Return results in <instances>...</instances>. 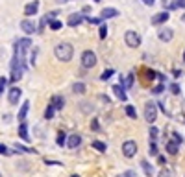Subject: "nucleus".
I'll list each match as a JSON object with an SVG mask.
<instances>
[{
  "instance_id": "nucleus-1",
  "label": "nucleus",
  "mask_w": 185,
  "mask_h": 177,
  "mask_svg": "<svg viewBox=\"0 0 185 177\" xmlns=\"http://www.w3.org/2000/svg\"><path fill=\"white\" fill-rule=\"evenodd\" d=\"M54 54H56V57L59 59V61H63V63H67V61H70L72 59V54H74V48L69 44V42H59L56 48H54Z\"/></svg>"
},
{
  "instance_id": "nucleus-2",
  "label": "nucleus",
  "mask_w": 185,
  "mask_h": 177,
  "mask_svg": "<svg viewBox=\"0 0 185 177\" xmlns=\"http://www.w3.org/2000/svg\"><path fill=\"white\" fill-rule=\"evenodd\" d=\"M22 57L20 55H13V61H11V81H19L22 78V72H24V65H22Z\"/></svg>"
},
{
  "instance_id": "nucleus-3",
  "label": "nucleus",
  "mask_w": 185,
  "mask_h": 177,
  "mask_svg": "<svg viewBox=\"0 0 185 177\" xmlns=\"http://www.w3.org/2000/svg\"><path fill=\"white\" fill-rule=\"evenodd\" d=\"M156 118H158V105L152 103V102H148V103L145 105V120H146L148 124H154Z\"/></svg>"
},
{
  "instance_id": "nucleus-4",
  "label": "nucleus",
  "mask_w": 185,
  "mask_h": 177,
  "mask_svg": "<svg viewBox=\"0 0 185 177\" xmlns=\"http://www.w3.org/2000/svg\"><path fill=\"white\" fill-rule=\"evenodd\" d=\"M124 41H126V44L130 46V48H137L139 44H141V35L137 33V31H126V35H124Z\"/></svg>"
},
{
  "instance_id": "nucleus-5",
  "label": "nucleus",
  "mask_w": 185,
  "mask_h": 177,
  "mask_svg": "<svg viewBox=\"0 0 185 177\" xmlns=\"http://www.w3.org/2000/svg\"><path fill=\"white\" fill-rule=\"evenodd\" d=\"M82 65H83L85 68H93V66L96 65V55H95V52L85 50V52L82 54Z\"/></svg>"
},
{
  "instance_id": "nucleus-6",
  "label": "nucleus",
  "mask_w": 185,
  "mask_h": 177,
  "mask_svg": "<svg viewBox=\"0 0 185 177\" xmlns=\"http://www.w3.org/2000/svg\"><path fill=\"white\" fill-rule=\"evenodd\" d=\"M30 46H32V41H30V39H19V41L15 42V54L22 57Z\"/></svg>"
},
{
  "instance_id": "nucleus-7",
  "label": "nucleus",
  "mask_w": 185,
  "mask_h": 177,
  "mask_svg": "<svg viewBox=\"0 0 185 177\" xmlns=\"http://www.w3.org/2000/svg\"><path fill=\"white\" fill-rule=\"evenodd\" d=\"M122 153H124V157L132 159V157L137 153V142H133V140H126V142L122 144Z\"/></svg>"
},
{
  "instance_id": "nucleus-8",
  "label": "nucleus",
  "mask_w": 185,
  "mask_h": 177,
  "mask_svg": "<svg viewBox=\"0 0 185 177\" xmlns=\"http://www.w3.org/2000/svg\"><path fill=\"white\" fill-rule=\"evenodd\" d=\"M20 96H22V91H20L19 87H13V89H9V92H7V100H9L11 105H17L19 100H20Z\"/></svg>"
},
{
  "instance_id": "nucleus-9",
  "label": "nucleus",
  "mask_w": 185,
  "mask_h": 177,
  "mask_svg": "<svg viewBox=\"0 0 185 177\" xmlns=\"http://www.w3.org/2000/svg\"><path fill=\"white\" fill-rule=\"evenodd\" d=\"M169 11L165 9V11H161V13H158V15H154L152 17V26H159V24H163V22H167L169 20Z\"/></svg>"
},
{
  "instance_id": "nucleus-10",
  "label": "nucleus",
  "mask_w": 185,
  "mask_h": 177,
  "mask_svg": "<svg viewBox=\"0 0 185 177\" xmlns=\"http://www.w3.org/2000/svg\"><path fill=\"white\" fill-rule=\"evenodd\" d=\"M20 28H22V31H24V33H28V35L37 31V26H35L32 20H28V18H24V20L20 22Z\"/></svg>"
},
{
  "instance_id": "nucleus-11",
  "label": "nucleus",
  "mask_w": 185,
  "mask_h": 177,
  "mask_svg": "<svg viewBox=\"0 0 185 177\" xmlns=\"http://www.w3.org/2000/svg\"><path fill=\"white\" fill-rule=\"evenodd\" d=\"M37 11H39V2H37V0H33V2H30V4H26V7H24V15H28V17L35 15Z\"/></svg>"
},
{
  "instance_id": "nucleus-12",
  "label": "nucleus",
  "mask_w": 185,
  "mask_h": 177,
  "mask_svg": "<svg viewBox=\"0 0 185 177\" xmlns=\"http://www.w3.org/2000/svg\"><path fill=\"white\" fill-rule=\"evenodd\" d=\"M117 15H119L117 9H113V7H104L102 13H100V18L106 20V18H111V17H117Z\"/></svg>"
},
{
  "instance_id": "nucleus-13",
  "label": "nucleus",
  "mask_w": 185,
  "mask_h": 177,
  "mask_svg": "<svg viewBox=\"0 0 185 177\" xmlns=\"http://www.w3.org/2000/svg\"><path fill=\"white\" fill-rule=\"evenodd\" d=\"M83 18H85V17H83L82 13H72V15L69 17V20H67V22H69V26H78V24H82V20H83Z\"/></svg>"
},
{
  "instance_id": "nucleus-14",
  "label": "nucleus",
  "mask_w": 185,
  "mask_h": 177,
  "mask_svg": "<svg viewBox=\"0 0 185 177\" xmlns=\"http://www.w3.org/2000/svg\"><path fill=\"white\" fill-rule=\"evenodd\" d=\"M80 144H82V137H80V135H70V137L67 139V146H69V148H72V150H74V148H78Z\"/></svg>"
},
{
  "instance_id": "nucleus-15",
  "label": "nucleus",
  "mask_w": 185,
  "mask_h": 177,
  "mask_svg": "<svg viewBox=\"0 0 185 177\" xmlns=\"http://www.w3.org/2000/svg\"><path fill=\"white\" fill-rule=\"evenodd\" d=\"M172 33H174V31H172L170 28H167V30H161V31L158 33V37H159L163 42H169V41H172Z\"/></svg>"
},
{
  "instance_id": "nucleus-16",
  "label": "nucleus",
  "mask_w": 185,
  "mask_h": 177,
  "mask_svg": "<svg viewBox=\"0 0 185 177\" xmlns=\"http://www.w3.org/2000/svg\"><path fill=\"white\" fill-rule=\"evenodd\" d=\"M113 92H115V96H117L119 100L126 102V98H128V96H126V91H124V87H122V85H115V87H113Z\"/></svg>"
},
{
  "instance_id": "nucleus-17",
  "label": "nucleus",
  "mask_w": 185,
  "mask_h": 177,
  "mask_svg": "<svg viewBox=\"0 0 185 177\" xmlns=\"http://www.w3.org/2000/svg\"><path fill=\"white\" fill-rule=\"evenodd\" d=\"M19 137H20L22 140H26V142L30 140V137H28V126H26V122H24V120H22V122H20V126H19Z\"/></svg>"
},
{
  "instance_id": "nucleus-18",
  "label": "nucleus",
  "mask_w": 185,
  "mask_h": 177,
  "mask_svg": "<svg viewBox=\"0 0 185 177\" xmlns=\"http://www.w3.org/2000/svg\"><path fill=\"white\" fill-rule=\"evenodd\" d=\"M28 111H30V102H24V103H22V107H20V111H19V120H20V122L26 118Z\"/></svg>"
},
{
  "instance_id": "nucleus-19",
  "label": "nucleus",
  "mask_w": 185,
  "mask_h": 177,
  "mask_svg": "<svg viewBox=\"0 0 185 177\" xmlns=\"http://www.w3.org/2000/svg\"><path fill=\"white\" fill-rule=\"evenodd\" d=\"M52 105H54L56 109H63V107H65V100H63V96H54V98H52Z\"/></svg>"
},
{
  "instance_id": "nucleus-20",
  "label": "nucleus",
  "mask_w": 185,
  "mask_h": 177,
  "mask_svg": "<svg viewBox=\"0 0 185 177\" xmlns=\"http://www.w3.org/2000/svg\"><path fill=\"white\" fill-rule=\"evenodd\" d=\"M72 92H74V94H83V92H85V85H83L82 81H76V83L72 85Z\"/></svg>"
},
{
  "instance_id": "nucleus-21",
  "label": "nucleus",
  "mask_w": 185,
  "mask_h": 177,
  "mask_svg": "<svg viewBox=\"0 0 185 177\" xmlns=\"http://www.w3.org/2000/svg\"><path fill=\"white\" fill-rule=\"evenodd\" d=\"M167 151H169L170 155H176V153H178V142H174V140L167 142Z\"/></svg>"
},
{
  "instance_id": "nucleus-22",
  "label": "nucleus",
  "mask_w": 185,
  "mask_h": 177,
  "mask_svg": "<svg viewBox=\"0 0 185 177\" xmlns=\"http://www.w3.org/2000/svg\"><path fill=\"white\" fill-rule=\"evenodd\" d=\"M93 148H95V150H98L100 153H104V151L107 150V146H106L104 142H100V140H93Z\"/></svg>"
},
{
  "instance_id": "nucleus-23",
  "label": "nucleus",
  "mask_w": 185,
  "mask_h": 177,
  "mask_svg": "<svg viewBox=\"0 0 185 177\" xmlns=\"http://www.w3.org/2000/svg\"><path fill=\"white\" fill-rule=\"evenodd\" d=\"M141 166H143V170H145V174H146V175L152 177V172H154V170H152V166H150V163H148V161H143V163H141Z\"/></svg>"
},
{
  "instance_id": "nucleus-24",
  "label": "nucleus",
  "mask_w": 185,
  "mask_h": 177,
  "mask_svg": "<svg viewBox=\"0 0 185 177\" xmlns=\"http://www.w3.org/2000/svg\"><path fill=\"white\" fill-rule=\"evenodd\" d=\"M54 111H56V107H54V105L50 103V105H48V107L44 109V118H46V120H50V118L54 116Z\"/></svg>"
},
{
  "instance_id": "nucleus-25",
  "label": "nucleus",
  "mask_w": 185,
  "mask_h": 177,
  "mask_svg": "<svg viewBox=\"0 0 185 177\" xmlns=\"http://www.w3.org/2000/svg\"><path fill=\"white\" fill-rule=\"evenodd\" d=\"M148 153L152 155V157H158V146H156V140H150V148H148Z\"/></svg>"
},
{
  "instance_id": "nucleus-26",
  "label": "nucleus",
  "mask_w": 185,
  "mask_h": 177,
  "mask_svg": "<svg viewBox=\"0 0 185 177\" xmlns=\"http://www.w3.org/2000/svg\"><path fill=\"white\" fill-rule=\"evenodd\" d=\"M113 74H115V70H113V68H107V70H104V74L100 76V79H104V81H107V79H109V78H111Z\"/></svg>"
},
{
  "instance_id": "nucleus-27",
  "label": "nucleus",
  "mask_w": 185,
  "mask_h": 177,
  "mask_svg": "<svg viewBox=\"0 0 185 177\" xmlns=\"http://www.w3.org/2000/svg\"><path fill=\"white\" fill-rule=\"evenodd\" d=\"M98 35H100V39H106V37H107V26H106L104 22L100 24V31H98Z\"/></svg>"
},
{
  "instance_id": "nucleus-28",
  "label": "nucleus",
  "mask_w": 185,
  "mask_h": 177,
  "mask_svg": "<svg viewBox=\"0 0 185 177\" xmlns=\"http://www.w3.org/2000/svg\"><path fill=\"white\" fill-rule=\"evenodd\" d=\"M126 115H128L130 118H137V113H135L133 105H126Z\"/></svg>"
},
{
  "instance_id": "nucleus-29",
  "label": "nucleus",
  "mask_w": 185,
  "mask_h": 177,
  "mask_svg": "<svg viewBox=\"0 0 185 177\" xmlns=\"http://www.w3.org/2000/svg\"><path fill=\"white\" fill-rule=\"evenodd\" d=\"M61 26H63V24H61V20H50V30L57 31V30H59Z\"/></svg>"
},
{
  "instance_id": "nucleus-30",
  "label": "nucleus",
  "mask_w": 185,
  "mask_h": 177,
  "mask_svg": "<svg viewBox=\"0 0 185 177\" xmlns=\"http://www.w3.org/2000/svg\"><path fill=\"white\" fill-rule=\"evenodd\" d=\"M85 20H87L89 24H102V22H104L100 17H98V18H95V17H85Z\"/></svg>"
},
{
  "instance_id": "nucleus-31",
  "label": "nucleus",
  "mask_w": 185,
  "mask_h": 177,
  "mask_svg": "<svg viewBox=\"0 0 185 177\" xmlns=\"http://www.w3.org/2000/svg\"><path fill=\"white\" fill-rule=\"evenodd\" d=\"M148 133H150V140H156V139H158V135H159L158 127H154V126L150 127V131H148Z\"/></svg>"
},
{
  "instance_id": "nucleus-32",
  "label": "nucleus",
  "mask_w": 185,
  "mask_h": 177,
  "mask_svg": "<svg viewBox=\"0 0 185 177\" xmlns=\"http://www.w3.org/2000/svg\"><path fill=\"white\" fill-rule=\"evenodd\" d=\"M65 142H67V135H65V133L61 131V133L57 135V144H59V146H63Z\"/></svg>"
},
{
  "instance_id": "nucleus-33",
  "label": "nucleus",
  "mask_w": 185,
  "mask_h": 177,
  "mask_svg": "<svg viewBox=\"0 0 185 177\" xmlns=\"http://www.w3.org/2000/svg\"><path fill=\"white\" fill-rule=\"evenodd\" d=\"M15 150H17V151H20V153H32V151H33V150L24 148V146H19V144H15Z\"/></svg>"
},
{
  "instance_id": "nucleus-34",
  "label": "nucleus",
  "mask_w": 185,
  "mask_h": 177,
  "mask_svg": "<svg viewBox=\"0 0 185 177\" xmlns=\"http://www.w3.org/2000/svg\"><path fill=\"white\" fill-rule=\"evenodd\" d=\"M163 91H165V85L161 83V85H158V87H154V89H152V94H161Z\"/></svg>"
},
{
  "instance_id": "nucleus-35",
  "label": "nucleus",
  "mask_w": 185,
  "mask_h": 177,
  "mask_svg": "<svg viewBox=\"0 0 185 177\" xmlns=\"http://www.w3.org/2000/svg\"><path fill=\"white\" fill-rule=\"evenodd\" d=\"M6 85H7V78H0V96H2V92L6 89Z\"/></svg>"
},
{
  "instance_id": "nucleus-36",
  "label": "nucleus",
  "mask_w": 185,
  "mask_h": 177,
  "mask_svg": "<svg viewBox=\"0 0 185 177\" xmlns=\"http://www.w3.org/2000/svg\"><path fill=\"white\" fill-rule=\"evenodd\" d=\"M170 91H172V94H180V87H178V83H172V85H170Z\"/></svg>"
},
{
  "instance_id": "nucleus-37",
  "label": "nucleus",
  "mask_w": 185,
  "mask_h": 177,
  "mask_svg": "<svg viewBox=\"0 0 185 177\" xmlns=\"http://www.w3.org/2000/svg\"><path fill=\"white\" fill-rule=\"evenodd\" d=\"M9 153H11V151H9L4 144H0V155H9Z\"/></svg>"
},
{
  "instance_id": "nucleus-38",
  "label": "nucleus",
  "mask_w": 185,
  "mask_h": 177,
  "mask_svg": "<svg viewBox=\"0 0 185 177\" xmlns=\"http://www.w3.org/2000/svg\"><path fill=\"white\" fill-rule=\"evenodd\" d=\"M132 85H133V74H130L126 78V87H132Z\"/></svg>"
},
{
  "instance_id": "nucleus-39",
  "label": "nucleus",
  "mask_w": 185,
  "mask_h": 177,
  "mask_svg": "<svg viewBox=\"0 0 185 177\" xmlns=\"http://www.w3.org/2000/svg\"><path fill=\"white\" fill-rule=\"evenodd\" d=\"M91 129H95V131H98V129H100V126H98V120H93V122H91Z\"/></svg>"
},
{
  "instance_id": "nucleus-40",
  "label": "nucleus",
  "mask_w": 185,
  "mask_h": 177,
  "mask_svg": "<svg viewBox=\"0 0 185 177\" xmlns=\"http://www.w3.org/2000/svg\"><path fill=\"white\" fill-rule=\"evenodd\" d=\"M146 76H148V79H156V76H158V74H156L154 70H148V72H146Z\"/></svg>"
},
{
  "instance_id": "nucleus-41",
  "label": "nucleus",
  "mask_w": 185,
  "mask_h": 177,
  "mask_svg": "<svg viewBox=\"0 0 185 177\" xmlns=\"http://www.w3.org/2000/svg\"><path fill=\"white\" fill-rule=\"evenodd\" d=\"M172 137H174V142H178V144H182V140H183V139H182V137H180L178 133H174Z\"/></svg>"
},
{
  "instance_id": "nucleus-42",
  "label": "nucleus",
  "mask_w": 185,
  "mask_h": 177,
  "mask_svg": "<svg viewBox=\"0 0 185 177\" xmlns=\"http://www.w3.org/2000/svg\"><path fill=\"white\" fill-rule=\"evenodd\" d=\"M159 177H170V172H169V170H161V172H159Z\"/></svg>"
},
{
  "instance_id": "nucleus-43",
  "label": "nucleus",
  "mask_w": 185,
  "mask_h": 177,
  "mask_svg": "<svg viewBox=\"0 0 185 177\" xmlns=\"http://www.w3.org/2000/svg\"><path fill=\"white\" fill-rule=\"evenodd\" d=\"M143 4H145V6H154L156 0H143Z\"/></svg>"
},
{
  "instance_id": "nucleus-44",
  "label": "nucleus",
  "mask_w": 185,
  "mask_h": 177,
  "mask_svg": "<svg viewBox=\"0 0 185 177\" xmlns=\"http://www.w3.org/2000/svg\"><path fill=\"white\" fill-rule=\"evenodd\" d=\"M119 177H133V172H126V174H120Z\"/></svg>"
},
{
  "instance_id": "nucleus-45",
  "label": "nucleus",
  "mask_w": 185,
  "mask_h": 177,
  "mask_svg": "<svg viewBox=\"0 0 185 177\" xmlns=\"http://www.w3.org/2000/svg\"><path fill=\"white\" fill-rule=\"evenodd\" d=\"M158 163H159V164H165V157L159 155V157H158Z\"/></svg>"
},
{
  "instance_id": "nucleus-46",
  "label": "nucleus",
  "mask_w": 185,
  "mask_h": 177,
  "mask_svg": "<svg viewBox=\"0 0 185 177\" xmlns=\"http://www.w3.org/2000/svg\"><path fill=\"white\" fill-rule=\"evenodd\" d=\"M57 4H65V2H69V0H56Z\"/></svg>"
},
{
  "instance_id": "nucleus-47",
  "label": "nucleus",
  "mask_w": 185,
  "mask_h": 177,
  "mask_svg": "<svg viewBox=\"0 0 185 177\" xmlns=\"http://www.w3.org/2000/svg\"><path fill=\"white\" fill-rule=\"evenodd\" d=\"M183 61H185V52H183Z\"/></svg>"
},
{
  "instance_id": "nucleus-48",
  "label": "nucleus",
  "mask_w": 185,
  "mask_h": 177,
  "mask_svg": "<svg viewBox=\"0 0 185 177\" xmlns=\"http://www.w3.org/2000/svg\"><path fill=\"white\" fill-rule=\"evenodd\" d=\"M95 2H100V0H95Z\"/></svg>"
},
{
  "instance_id": "nucleus-49",
  "label": "nucleus",
  "mask_w": 185,
  "mask_h": 177,
  "mask_svg": "<svg viewBox=\"0 0 185 177\" xmlns=\"http://www.w3.org/2000/svg\"><path fill=\"white\" fill-rule=\"evenodd\" d=\"M72 177H78V175H72Z\"/></svg>"
}]
</instances>
